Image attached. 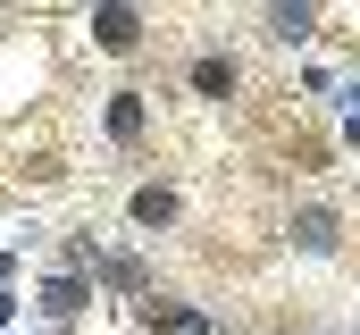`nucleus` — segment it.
I'll return each instance as SVG.
<instances>
[{"label": "nucleus", "instance_id": "f257e3e1", "mask_svg": "<svg viewBox=\"0 0 360 335\" xmlns=\"http://www.w3.org/2000/svg\"><path fill=\"white\" fill-rule=\"evenodd\" d=\"M101 42H109V51H126V42H134V17H126V8H109V17H101Z\"/></svg>", "mask_w": 360, "mask_h": 335}]
</instances>
